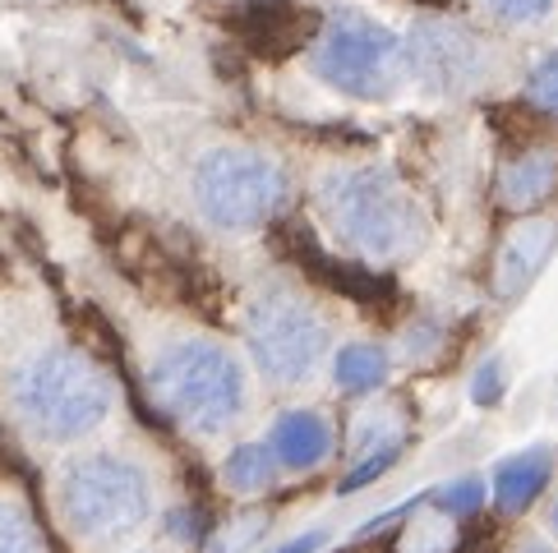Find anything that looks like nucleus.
I'll use <instances>...</instances> for the list:
<instances>
[{"mask_svg": "<svg viewBox=\"0 0 558 553\" xmlns=\"http://www.w3.org/2000/svg\"><path fill=\"white\" fill-rule=\"evenodd\" d=\"M10 420L43 447H74L93 439L116 410V379L84 342H61L33 355L0 388Z\"/></svg>", "mask_w": 558, "mask_h": 553, "instance_id": "obj_1", "label": "nucleus"}, {"mask_svg": "<svg viewBox=\"0 0 558 553\" xmlns=\"http://www.w3.org/2000/svg\"><path fill=\"white\" fill-rule=\"evenodd\" d=\"M144 388L153 406L194 439L231 429L250 402V379L235 351L213 337H171L148 360Z\"/></svg>", "mask_w": 558, "mask_h": 553, "instance_id": "obj_2", "label": "nucleus"}, {"mask_svg": "<svg viewBox=\"0 0 558 553\" xmlns=\"http://www.w3.org/2000/svg\"><path fill=\"white\" fill-rule=\"evenodd\" d=\"M318 208H324L337 245L369 263H402L425 241L421 204L388 167L328 171L318 185Z\"/></svg>", "mask_w": 558, "mask_h": 553, "instance_id": "obj_3", "label": "nucleus"}, {"mask_svg": "<svg viewBox=\"0 0 558 553\" xmlns=\"http://www.w3.org/2000/svg\"><path fill=\"white\" fill-rule=\"evenodd\" d=\"M56 512L78 544H116L153 517V480L121 452H78L56 476Z\"/></svg>", "mask_w": 558, "mask_h": 553, "instance_id": "obj_4", "label": "nucleus"}, {"mask_svg": "<svg viewBox=\"0 0 558 553\" xmlns=\"http://www.w3.org/2000/svg\"><path fill=\"white\" fill-rule=\"evenodd\" d=\"M310 74L351 102H392L407 88V42L361 10H337L310 51Z\"/></svg>", "mask_w": 558, "mask_h": 553, "instance_id": "obj_5", "label": "nucleus"}, {"mask_svg": "<svg viewBox=\"0 0 558 553\" xmlns=\"http://www.w3.org/2000/svg\"><path fill=\"white\" fill-rule=\"evenodd\" d=\"M194 204L208 226L222 231H258L291 204V175L272 152L245 144L208 148L194 162Z\"/></svg>", "mask_w": 558, "mask_h": 553, "instance_id": "obj_6", "label": "nucleus"}, {"mask_svg": "<svg viewBox=\"0 0 558 553\" xmlns=\"http://www.w3.org/2000/svg\"><path fill=\"white\" fill-rule=\"evenodd\" d=\"M245 342L258 373L277 388H301L314 379L332 346V328L310 300L291 291H264L245 314Z\"/></svg>", "mask_w": 558, "mask_h": 553, "instance_id": "obj_7", "label": "nucleus"}, {"mask_svg": "<svg viewBox=\"0 0 558 553\" xmlns=\"http://www.w3.org/2000/svg\"><path fill=\"white\" fill-rule=\"evenodd\" d=\"M407 42V70L429 97H466L489 78L485 37L457 19H415Z\"/></svg>", "mask_w": 558, "mask_h": 553, "instance_id": "obj_8", "label": "nucleus"}, {"mask_svg": "<svg viewBox=\"0 0 558 553\" xmlns=\"http://www.w3.org/2000/svg\"><path fill=\"white\" fill-rule=\"evenodd\" d=\"M554 245H558L554 217H526V222H517L512 235L504 241V249H498V259H494V295L498 300L526 295L531 282L541 276V268L554 259Z\"/></svg>", "mask_w": 558, "mask_h": 553, "instance_id": "obj_9", "label": "nucleus"}, {"mask_svg": "<svg viewBox=\"0 0 558 553\" xmlns=\"http://www.w3.org/2000/svg\"><path fill=\"white\" fill-rule=\"evenodd\" d=\"M268 447L277 466L287 470H314L332 457V425L324 410H310V406H295L282 410L268 429Z\"/></svg>", "mask_w": 558, "mask_h": 553, "instance_id": "obj_10", "label": "nucleus"}, {"mask_svg": "<svg viewBox=\"0 0 558 553\" xmlns=\"http://www.w3.org/2000/svg\"><path fill=\"white\" fill-rule=\"evenodd\" d=\"M554 480V457L549 447H526V452H512V457H504L494 466V507L508 512V517H517V512H526L541 493L549 489Z\"/></svg>", "mask_w": 558, "mask_h": 553, "instance_id": "obj_11", "label": "nucleus"}, {"mask_svg": "<svg viewBox=\"0 0 558 553\" xmlns=\"http://www.w3.org/2000/svg\"><path fill=\"white\" fill-rule=\"evenodd\" d=\"M558 189V152L554 148H526L498 171V199L517 212L541 208Z\"/></svg>", "mask_w": 558, "mask_h": 553, "instance_id": "obj_12", "label": "nucleus"}, {"mask_svg": "<svg viewBox=\"0 0 558 553\" xmlns=\"http://www.w3.org/2000/svg\"><path fill=\"white\" fill-rule=\"evenodd\" d=\"M388 369H392L388 351L374 342H347L332 355V379L347 397H369V392H378L388 383Z\"/></svg>", "mask_w": 558, "mask_h": 553, "instance_id": "obj_13", "label": "nucleus"}, {"mask_svg": "<svg viewBox=\"0 0 558 553\" xmlns=\"http://www.w3.org/2000/svg\"><path fill=\"white\" fill-rule=\"evenodd\" d=\"M277 480V457L268 443H241L222 462V484L231 493H264Z\"/></svg>", "mask_w": 558, "mask_h": 553, "instance_id": "obj_14", "label": "nucleus"}, {"mask_svg": "<svg viewBox=\"0 0 558 553\" xmlns=\"http://www.w3.org/2000/svg\"><path fill=\"white\" fill-rule=\"evenodd\" d=\"M0 553H47L33 512L19 499H5V493H0Z\"/></svg>", "mask_w": 558, "mask_h": 553, "instance_id": "obj_15", "label": "nucleus"}, {"mask_svg": "<svg viewBox=\"0 0 558 553\" xmlns=\"http://www.w3.org/2000/svg\"><path fill=\"white\" fill-rule=\"evenodd\" d=\"M402 433H378V439L369 443V452H365V457L361 462H355L351 470H347V476H342V493H355V489H365V484H374L378 476H384V470H392V462L397 457H402Z\"/></svg>", "mask_w": 558, "mask_h": 553, "instance_id": "obj_16", "label": "nucleus"}, {"mask_svg": "<svg viewBox=\"0 0 558 553\" xmlns=\"http://www.w3.org/2000/svg\"><path fill=\"white\" fill-rule=\"evenodd\" d=\"M429 503L444 512V517L462 521V517H471V512H481V507H485V480L462 476V480H452V484H444V489H434V493H429Z\"/></svg>", "mask_w": 558, "mask_h": 553, "instance_id": "obj_17", "label": "nucleus"}, {"mask_svg": "<svg viewBox=\"0 0 558 553\" xmlns=\"http://www.w3.org/2000/svg\"><path fill=\"white\" fill-rule=\"evenodd\" d=\"M526 102L545 115H558V51H549L545 61H535L526 74Z\"/></svg>", "mask_w": 558, "mask_h": 553, "instance_id": "obj_18", "label": "nucleus"}, {"mask_svg": "<svg viewBox=\"0 0 558 553\" xmlns=\"http://www.w3.org/2000/svg\"><path fill=\"white\" fill-rule=\"evenodd\" d=\"M504 392H508V369L498 355H489V360L475 369V379H471V402L475 406H498L504 402Z\"/></svg>", "mask_w": 558, "mask_h": 553, "instance_id": "obj_19", "label": "nucleus"}, {"mask_svg": "<svg viewBox=\"0 0 558 553\" xmlns=\"http://www.w3.org/2000/svg\"><path fill=\"white\" fill-rule=\"evenodd\" d=\"M485 5L494 10V19H504V24H541V19H549L558 0H485Z\"/></svg>", "mask_w": 558, "mask_h": 553, "instance_id": "obj_20", "label": "nucleus"}, {"mask_svg": "<svg viewBox=\"0 0 558 553\" xmlns=\"http://www.w3.org/2000/svg\"><path fill=\"white\" fill-rule=\"evenodd\" d=\"M198 526H204V521H198L190 507H181V512H171V517H167V530H171L175 540H198V536H204Z\"/></svg>", "mask_w": 558, "mask_h": 553, "instance_id": "obj_21", "label": "nucleus"}, {"mask_svg": "<svg viewBox=\"0 0 558 553\" xmlns=\"http://www.w3.org/2000/svg\"><path fill=\"white\" fill-rule=\"evenodd\" d=\"M402 346H407V355H415V360H425V355H434L438 337H434V328H411L402 337Z\"/></svg>", "mask_w": 558, "mask_h": 553, "instance_id": "obj_22", "label": "nucleus"}, {"mask_svg": "<svg viewBox=\"0 0 558 553\" xmlns=\"http://www.w3.org/2000/svg\"><path fill=\"white\" fill-rule=\"evenodd\" d=\"M328 544V530H305V536H295V540H287L282 549H272V553H318Z\"/></svg>", "mask_w": 558, "mask_h": 553, "instance_id": "obj_23", "label": "nucleus"}, {"mask_svg": "<svg viewBox=\"0 0 558 553\" xmlns=\"http://www.w3.org/2000/svg\"><path fill=\"white\" fill-rule=\"evenodd\" d=\"M522 553H549V549H545V544H541V540H531V544H526V549H522Z\"/></svg>", "mask_w": 558, "mask_h": 553, "instance_id": "obj_24", "label": "nucleus"}, {"mask_svg": "<svg viewBox=\"0 0 558 553\" xmlns=\"http://www.w3.org/2000/svg\"><path fill=\"white\" fill-rule=\"evenodd\" d=\"M549 526H554V536H558V503H554V512H549Z\"/></svg>", "mask_w": 558, "mask_h": 553, "instance_id": "obj_25", "label": "nucleus"}]
</instances>
